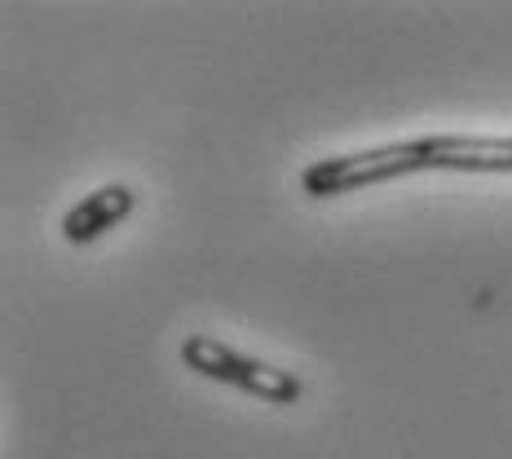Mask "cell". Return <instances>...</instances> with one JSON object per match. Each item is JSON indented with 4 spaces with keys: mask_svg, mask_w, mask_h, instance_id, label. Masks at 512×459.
<instances>
[{
    "mask_svg": "<svg viewBox=\"0 0 512 459\" xmlns=\"http://www.w3.org/2000/svg\"><path fill=\"white\" fill-rule=\"evenodd\" d=\"M128 212H133V190L128 186H102V190H93V195H84L80 204L62 217V234H67L71 243H93V239H102L111 226H120Z\"/></svg>",
    "mask_w": 512,
    "mask_h": 459,
    "instance_id": "cell-3",
    "label": "cell"
},
{
    "mask_svg": "<svg viewBox=\"0 0 512 459\" xmlns=\"http://www.w3.org/2000/svg\"><path fill=\"white\" fill-rule=\"evenodd\" d=\"M181 362H186L190 371H199V376L234 384V389L270 402V407L301 402V393H305L301 380H296L292 371H279V367H270V362H261V358L239 354V349L221 345L217 336H186V345H181Z\"/></svg>",
    "mask_w": 512,
    "mask_h": 459,
    "instance_id": "cell-2",
    "label": "cell"
},
{
    "mask_svg": "<svg viewBox=\"0 0 512 459\" xmlns=\"http://www.w3.org/2000/svg\"><path fill=\"white\" fill-rule=\"evenodd\" d=\"M437 155H442V137H415V142H393V146H376V151L332 155L305 168L301 190L314 199L349 195V190H367V186H380V181L433 173Z\"/></svg>",
    "mask_w": 512,
    "mask_h": 459,
    "instance_id": "cell-1",
    "label": "cell"
},
{
    "mask_svg": "<svg viewBox=\"0 0 512 459\" xmlns=\"http://www.w3.org/2000/svg\"><path fill=\"white\" fill-rule=\"evenodd\" d=\"M446 173H512V137H442Z\"/></svg>",
    "mask_w": 512,
    "mask_h": 459,
    "instance_id": "cell-4",
    "label": "cell"
}]
</instances>
